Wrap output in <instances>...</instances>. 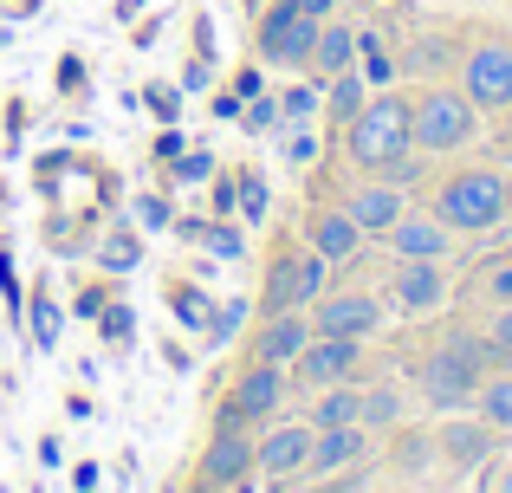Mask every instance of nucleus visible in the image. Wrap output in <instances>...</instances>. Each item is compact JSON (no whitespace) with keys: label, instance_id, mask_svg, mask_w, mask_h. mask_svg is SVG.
<instances>
[{"label":"nucleus","instance_id":"obj_1","mask_svg":"<svg viewBox=\"0 0 512 493\" xmlns=\"http://www.w3.org/2000/svg\"><path fill=\"white\" fill-rule=\"evenodd\" d=\"M344 150L357 169L389 176L402 156H415V124H409V98L383 91V98H363V111L344 124Z\"/></svg>","mask_w":512,"mask_h":493},{"label":"nucleus","instance_id":"obj_2","mask_svg":"<svg viewBox=\"0 0 512 493\" xmlns=\"http://www.w3.org/2000/svg\"><path fill=\"white\" fill-rule=\"evenodd\" d=\"M487 370H500V357H493V344L480 338V331H454V338H441L435 351H428L422 364V390L435 409H474V390Z\"/></svg>","mask_w":512,"mask_h":493},{"label":"nucleus","instance_id":"obj_3","mask_svg":"<svg viewBox=\"0 0 512 493\" xmlns=\"http://www.w3.org/2000/svg\"><path fill=\"white\" fill-rule=\"evenodd\" d=\"M409 124H415V150H422V156H454V150H467V143L480 137L474 98L454 91V85L415 91V98H409Z\"/></svg>","mask_w":512,"mask_h":493},{"label":"nucleus","instance_id":"obj_4","mask_svg":"<svg viewBox=\"0 0 512 493\" xmlns=\"http://www.w3.org/2000/svg\"><path fill=\"white\" fill-rule=\"evenodd\" d=\"M435 215L448 221L454 234H487L506 221V182L500 169H454L435 189Z\"/></svg>","mask_w":512,"mask_h":493},{"label":"nucleus","instance_id":"obj_5","mask_svg":"<svg viewBox=\"0 0 512 493\" xmlns=\"http://www.w3.org/2000/svg\"><path fill=\"white\" fill-rule=\"evenodd\" d=\"M325 260L312 247H279L266 260V286H260V312H312V299L325 292Z\"/></svg>","mask_w":512,"mask_h":493},{"label":"nucleus","instance_id":"obj_6","mask_svg":"<svg viewBox=\"0 0 512 493\" xmlns=\"http://www.w3.org/2000/svg\"><path fill=\"white\" fill-rule=\"evenodd\" d=\"M286 370L279 364H247L234 377V390L221 396V409H214V429H260V422L279 416V403H286Z\"/></svg>","mask_w":512,"mask_h":493},{"label":"nucleus","instance_id":"obj_7","mask_svg":"<svg viewBox=\"0 0 512 493\" xmlns=\"http://www.w3.org/2000/svg\"><path fill=\"white\" fill-rule=\"evenodd\" d=\"M312 39H318V20H312V13H299V0H273L266 20L253 26V52H260L266 65H286V72H305Z\"/></svg>","mask_w":512,"mask_h":493},{"label":"nucleus","instance_id":"obj_8","mask_svg":"<svg viewBox=\"0 0 512 493\" xmlns=\"http://www.w3.org/2000/svg\"><path fill=\"white\" fill-rule=\"evenodd\" d=\"M357 370H363V338H318L312 331V344L286 364V383L299 396H312V390H331V383H350Z\"/></svg>","mask_w":512,"mask_h":493},{"label":"nucleus","instance_id":"obj_9","mask_svg":"<svg viewBox=\"0 0 512 493\" xmlns=\"http://www.w3.org/2000/svg\"><path fill=\"white\" fill-rule=\"evenodd\" d=\"M461 91L474 111H512V46L506 39H474L461 59Z\"/></svg>","mask_w":512,"mask_h":493},{"label":"nucleus","instance_id":"obj_10","mask_svg":"<svg viewBox=\"0 0 512 493\" xmlns=\"http://www.w3.org/2000/svg\"><path fill=\"white\" fill-rule=\"evenodd\" d=\"M305 318H312L318 338H376V331H383V299L363 292V286H350V292H331L325 286Z\"/></svg>","mask_w":512,"mask_h":493},{"label":"nucleus","instance_id":"obj_11","mask_svg":"<svg viewBox=\"0 0 512 493\" xmlns=\"http://www.w3.org/2000/svg\"><path fill=\"white\" fill-rule=\"evenodd\" d=\"M253 474V429H214L195 461V493H227Z\"/></svg>","mask_w":512,"mask_h":493},{"label":"nucleus","instance_id":"obj_12","mask_svg":"<svg viewBox=\"0 0 512 493\" xmlns=\"http://www.w3.org/2000/svg\"><path fill=\"white\" fill-rule=\"evenodd\" d=\"M305 455H312V422H305V416L253 435V474H266V481H299Z\"/></svg>","mask_w":512,"mask_h":493},{"label":"nucleus","instance_id":"obj_13","mask_svg":"<svg viewBox=\"0 0 512 493\" xmlns=\"http://www.w3.org/2000/svg\"><path fill=\"white\" fill-rule=\"evenodd\" d=\"M389 299H396L402 318H422L448 299V266L441 260H396V279H389Z\"/></svg>","mask_w":512,"mask_h":493},{"label":"nucleus","instance_id":"obj_14","mask_svg":"<svg viewBox=\"0 0 512 493\" xmlns=\"http://www.w3.org/2000/svg\"><path fill=\"white\" fill-rule=\"evenodd\" d=\"M383 241H389L396 260H448V253H454V228L441 215H409V208H402V221L383 234Z\"/></svg>","mask_w":512,"mask_h":493},{"label":"nucleus","instance_id":"obj_15","mask_svg":"<svg viewBox=\"0 0 512 493\" xmlns=\"http://www.w3.org/2000/svg\"><path fill=\"white\" fill-rule=\"evenodd\" d=\"M305 344H312V318H305V312H266V325L253 331L247 364H279V370H286Z\"/></svg>","mask_w":512,"mask_h":493},{"label":"nucleus","instance_id":"obj_16","mask_svg":"<svg viewBox=\"0 0 512 493\" xmlns=\"http://www.w3.org/2000/svg\"><path fill=\"white\" fill-rule=\"evenodd\" d=\"M344 215L357 221L363 241H370V234L383 241V234L402 221V182H357V189L344 195Z\"/></svg>","mask_w":512,"mask_h":493},{"label":"nucleus","instance_id":"obj_17","mask_svg":"<svg viewBox=\"0 0 512 493\" xmlns=\"http://www.w3.org/2000/svg\"><path fill=\"white\" fill-rule=\"evenodd\" d=\"M305 247H312L325 266H344V260H357L363 234H357V221H350L344 208H318V215L305 221Z\"/></svg>","mask_w":512,"mask_h":493},{"label":"nucleus","instance_id":"obj_18","mask_svg":"<svg viewBox=\"0 0 512 493\" xmlns=\"http://www.w3.org/2000/svg\"><path fill=\"white\" fill-rule=\"evenodd\" d=\"M363 448H370V429H312V455H305V474L312 481H325V474L350 468V461H363Z\"/></svg>","mask_w":512,"mask_h":493},{"label":"nucleus","instance_id":"obj_19","mask_svg":"<svg viewBox=\"0 0 512 493\" xmlns=\"http://www.w3.org/2000/svg\"><path fill=\"white\" fill-rule=\"evenodd\" d=\"M435 455L448 461V468H480V461L493 455V429H487V422H480V416L467 422L461 409H454V422H448V429L435 435Z\"/></svg>","mask_w":512,"mask_h":493},{"label":"nucleus","instance_id":"obj_20","mask_svg":"<svg viewBox=\"0 0 512 493\" xmlns=\"http://www.w3.org/2000/svg\"><path fill=\"white\" fill-rule=\"evenodd\" d=\"M357 65V33H350L344 20H318V39H312V59H305V72L325 85V78H338Z\"/></svg>","mask_w":512,"mask_h":493},{"label":"nucleus","instance_id":"obj_21","mask_svg":"<svg viewBox=\"0 0 512 493\" xmlns=\"http://www.w3.org/2000/svg\"><path fill=\"white\" fill-rule=\"evenodd\" d=\"M305 422L312 429H350L357 422L363 429V383H331V390H312V409H305Z\"/></svg>","mask_w":512,"mask_h":493},{"label":"nucleus","instance_id":"obj_22","mask_svg":"<svg viewBox=\"0 0 512 493\" xmlns=\"http://www.w3.org/2000/svg\"><path fill=\"white\" fill-rule=\"evenodd\" d=\"M474 416L487 422L493 435H512V370H487L474 390Z\"/></svg>","mask_w":512,"mask_h":493},{"label":"nucleus","instance_id":"obj_23","mask_svg":"<svg viewBox=\"0 0 512 493\" xmlns=\"http://www.w3.org/2000/svg\"><path fill=\"white\" fill-rule=\"evenodd\" d=\"M325 104H331V124H350V117L363 111V78H357V72L325 78Z\"/></svg>","mask_w":512,"mask_h":493},{"label":"nucleus","instance_id":"obj_24","mask_svg":"<svg viewBox=\"0 0 512 493\" xmlns=\"http://www.w3.org/2000/svg\"><path fill=\"white\" fill-rule=\"evenodd\" d=\"M396 416H402L396 390H363V429H389Z\"/></svg>","mask_w":512,"mask_h":493},{"label":"nucleus","instance_id":"obj_25","mask_svg":"<svg viewBox=\"0 0 512 493\" xmlns=\"http://www.w3.org/2000/svg\"><path fill=\"white\" fill-rule=\"evenodd\" d=\"M137 253H143V241H137V234H111V241L98 247V260L111 266V273H124V266H137Z\"/></svg>","mask_w":512,"mask_h":493},{"label":"nucleus","instance_id":"obj_26","mask_svg":"<svg viewBox=\"0 0 512 493\" xmlns=\"http://www.w3.org/2000/svg\"><path fill=\"white\" fill-rule=\"evenodd\" d=\"M487 344H493V357H500V370H506V364H512V305H500V312H493Z\"/></svg>","mask_w":512,"mask_h":493},{"label":"nucleus","instance_id":"obj_27","mask_svg":"<svg viewBox=\"0 0 512 493\" xmlns=\"http://www.w3.org/2000/svg\"><path fill=\"white\" fill-rule=\"evenodd\" d=\"M318 91H325V85H318V78H312V85H292V91H286V98H279V104H286L292 117H312V111H318Z\"/></svg>","mask_w":512,"mask_h":493},{"label":"nucleus","instance_id":"obj_28","mask_svg":"<svg viewBox=\"0 0 512 493\" xmlns=\"http://www.w3.org/2000/svg\"><path fill=\"white\" fill-rule=\"evenodd\" d=\"M487 299H493V305H512V260H500V266L487 273Z\"/></svg>","mask_w":512,"mask_h":493},{"label":"nucleus","instance_id":"obj_29","mask_svg":"<svg viewBox=\"0 0 512 493\" xmlns=\"http://www.w3.org/2000/svg\"><path fill=\"white\" fill-rule=\"evenodd\" d=\"M273 117H279V104L260 98V104H253V117H247V130H273Z\"/></svg>","mask_w":512,"mask_h":493},{"label":"nucleus","instance_id":"obj_30","mask_svg":"<svg viewBox=\"0 0 512 493\" xmlns=\"http://www.w3.org/2000/svg\"><path fill=\"white\" fill-rule=\"evenodd\" d=\"M299 13H312V20H331V13H338V0H299Z\"/></svg>","mask_w":512,"mask_h":493},{"label":"nucleus","instance_id":"obj_31","mask_svg":"<svg viewBox=\"0 0 512 493\" xmlns=\"http://www.w3.org/2000/svg\"><path fill=\"white\" fill-rule=\"evenodd\" d=\"M487 493H512V461H506L500 474H493V487H487Z\"/></svg>","mask_w":512,"mask_h":493},{"label":"nucleus","instance_id":"obj_32","mask_svg":"<svg viewBox=\"0 0 512 493\" xmlns=\"http://www.w3.org/2000/svg\"><path fill=\"white\" fill-rule=\"evenodd\" d=\"M500 182H506V215H512V169H506V176H500Z\"/></svg>","mask_w":512,"mask_h":493},{"label":"nucleus","instance_id":"obj_33","mask_svg":"<svg viewBox=\"0 0 512 493\" xmlns=\"http://www.w3.org/2000/svg\"><path fill=\"white\" fill-rule=\"evenodd\" d=\"M247 7H266V0H247Z\"/></svg>","mask_w":512,"mask_h":493}]
</instances>
